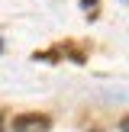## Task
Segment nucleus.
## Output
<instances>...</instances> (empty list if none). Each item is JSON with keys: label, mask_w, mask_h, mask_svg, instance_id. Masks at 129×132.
<instances>
[{"label": "nucleus", "mask_w": 129, "mask_h": 132, "mask_svg": "<svg viewBox=\"0 0 129 132\" xmlns=\"http://www.w3.org/2000/svg\"><path fill=\"white\" fill-rule=\"evenodd\" d=\"M13 132H49V116L23 113V116L13 119Z\"/></svg>", "instance_id": "nucleus-1"}, {"label": "nucleus", "mask_w": 129, "mask_h": 132, "mask_svg": "<svg viewBox=\"0 0 129 132\" xmlns=\"http://www.w3.org/2000/svg\"><path fill=\"white\" fill-rule=\"evenodd\" d=\"M123 132H129V116H126V119H123Z\"/></svg>", "instance_id": "nucleus-2"}]
</instances>
